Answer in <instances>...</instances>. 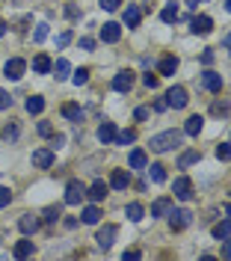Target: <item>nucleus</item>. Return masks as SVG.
<instances>
[{
  "label": "nucleus",
  "instance_id": "1",
  "mask_svg": "<svg viewBox=\"0 0 231 261\" xmlns=\"http://www.w3.org/2000/svg\"><path fill=\"white\" fill-rule=\"evenodd\" d=\"M184 143V134L181 130H163V134H154L151 137V151L163 154V151H172Z\"/></svg>",
  "mask_w": 231,
  "mask_h": 261
},
{
  "label": "nucleus",
  "instance_id": "2",
  "mask_svg": "<svg viewBox=\"0 0 231 261\" xmlns=\"http://www.w3.org/2000/svg\"><path fill=\"white\" fill-rule=\"evenodd\" d=\"M86 196V184L77 178H71L66 184V205H80V199Z\"/></svg>",
  "mask_w": 231,
  "mask_h": 261
},
{
  "label": "nucleus",
  "instance_id": "3",
  "mask_svg": "<svg viewBox=\"0 0 231 261\" xmlns=\"http://www.w3.org/2000/svg\"><path fill=\"white\" fill-rule=\"evenodd\" d=\"M190 223H193V214L187 211V208H178V211L172 208V211H169V226H172V231H181V228H187Z\"/></svg>",
  "mask_w": 231,
  "mask_h": 261
},
{
  "label": "nucleus",
  "instance_id": "4",
  "mask_svg": "<svg viewBox=\"0 0 231 261\" xmlns=\"http://www.w3.org/2000/svg\"><path fill=\"white\" fill-rule=\"evenodd\" d=\"M166 104H169V107H175V110H184V107L190 104L187 89H184V86H172V89L166 92Z\"/></svg>",
  "mask_w": 231,
  "mask_h": 261
},
{
  "label": "nucleus",
  "instance_id": "5",
  "mask_svg": "<svg viewBox=\"0 0 231 261\" xmlns=\"http://www.w3.org/2000/svg\"><path fill=\"white\" fill-rule=\"evenodd\" d=\"M24 71H27V63H24L21 57H12L9 63L3 65V74H6L9 81H21V77H24Z\"/></svg>",
  "mask_w": 231,
  "mask_h": 261
},
{
  "label": "nucleus",
  "instance_id": "6",
  "mask_svg": "<svg viewBox=\"0 0 231 261\" xmlns=\"http://www.w3.org/2000/svg\"><path fill=\"white\" fill-rule=\"evenodd\" d=\"M172 190H175V199H181V202H190V199H193V181L187 178V175H181V178H175Z\"/></svg>",
  "mask_w": 231,
  "mask_h": 261
},
{
  "label": "nucleus",
  "instance_id": "7",
  "mask_svg": "<svg viewBox=\"0 0 231 261\" xmlns=\"http://www.w3.org/2000/svg\"><path fill=\"white\" fill-rule=\"evenodd\" d=\"M115 234H119V228H115L113 223H107V226H101V228H98L95 241H98L101 249H110V246H113V241H115Z\"/></svg>",
  "mask_w": 231,
  "mask_h": 261
},
{
  "label": "nucleus",
  "instance_id": "8",
  "mask_svg": "<svg viewBox=\"0 0 231 261\" xmlns=\"http://www.w3.org/2000/svg\"><path fill=\"white\" fill-rule=\"evenodd\" d=\"M39 226H42V220H39V214H21V220H18V228L30 238V234H36L39 231Z\"/></svg>",
  "mask_w": 231,
  "mask_h": 261
},
{
  "label": "nucleus",
  "instance_id": "9",
  "mask_svg": "<svg viewBox=\"0 0 231 261\" xmlns=\"http://www.w3.org/2000/svg\"><path fill=\"white\" fill-rule=\"evenodd\" d=\"M33 166L36 169H50V166H53V148H36Z\"/></svg>",
  "mask_w": 231,
  "mask_h": 261
},
{
  "label": "nucleus",
  "instance_id": "10",
  "mask_svg": "<svg viewBox=\"0 0 231 261\" xmlns=\"http://www.w3.org/2000/svg\"><path fill=\"white\" fill-rule=\"evenodd\" d=\"M201 86L208 89V92H222V74H216V71H205L201 74Z\"/></svg>",
  "mask_w": 231,
  "mask_h": 261
},
{
  "label": "nucleus",
  "instance_id": "11",
  "mask_svg": "<svg viewBox=\"0 0 231 261\" xmlns=\"http://www.w3.org/2000/svg\"><path fill=\"white\" fill-rule=\"evenodd\" d=\"M190 30L198 33V36H208V33L214 30V21H211V15H196L190 21Z\"/></svg>",
  "mask_w": 231,
  "mask_h": 261
},
{
  "label": "nucleus",
  "instance_id": "12",
  "mask_svg": "<svg viewBox=\"0 0 231 261\" xmlns=\"http://www.w3.org/2000/svg\"><path fill=\"white\" fill-rule=\"evenodd\" d=\"M119 39H122V27H119V24H113V21H110V24H104V27H101V42L115 45Z\"/></svg>",
  "mask_w": 231,
  "mask_h": 261
},
{
  "label": "nucleus",
  "instance_id": "13",
  "mask_svg": "<svg viewBox=\"0 0 231 261\" xmlns=\"http://www.w3.org/2000/svg\"><path fill=\"white\" fill-rule=\"evenodd\" d=\"M133 86V71H119L113 77V89L115 92H131Z\"/></svg>",
  "mask_w": 231,
  "mask_h": 261
},
{
  "label": "nucleus",
  "instance_id": "14",
  "mask_svg": "<svg viewBox=\"0 0 231 261\" xmlns=\"http://www.w3.org/2000/svg\"><path fill=\"white\" fill-rule=\"evenodd\" d=\"M107 190H110V184H104V181H95L92 187H86V196H89V202H104V196H107Z\"/></svg>",
  "mask_w": 231,
  "mask_h": 261
},
{
  "label": "nucleus",
  "instance_id": "15",
  "mask_svg": "<svg viewBox=\"0 0 231 261\" xmlns=\"http://www.w3.org/2000/svg\"><path fill=\"white\" fill-rule=\"evenodd\" d=\"M169 211H172V199H169V196H160V199L151 205V217H169Z\"/></svg>",
  "mask_w": 231,
  "mask_h": 261
},
{
  "label": "nucleus",
  "instance_id": "16",
  "mask_svg": "<svg viewBox=\"0 0 231 261\" xmlns=\"http://www.w3.org/2000/svg\"><path fill=\"white\" fill-rule=\"evenodd\" d=\"M139 21H142V9H139L136 3H128V9H125V24H128V27H139Z\"/></svg>",
  "mask_w": 231,
  "mask_h": 261
},
{
  "label": "nucleus",
  "instance_id": "17",
  "mask_svg": "<svg viewBox=\"0 0 231 261\" xmlns=\"http://www.w3.org/2000/svg\"><path fill=\"white\" fill-rule=\"evenodd\" d=\"M131 184V175L125 172V169H113V175H110V187L113 190H125Z\"/></svg>",
  "mask_w": 231,
  "mask_h": 261
},
{
  "label": "nucleus",
  "instance_id": "18",
  "mask_svg": "<svg viewBox=\"0 0 231 261\" xmlns=\"http://www.w3.org/2000/svg\"><path fill=\"white\" fill-rule=\"evenodd\" d=\"M128 163H131V169H146V166H149V154H146L142 148H133Z\"/></svg>",
  "mask_w": 231,
  "mask_h": 261
},
{
  "label": "nucleus",
  "instance_id": "19",
  "mask_svg": "<svg viewBox=\"0 0 231 261\" xmlns=\"http://www.w3.org/2000/svg\"><path fill=\"white\" fill-rule=\"evenodd\" d=\"M115 134H119V130H115V125H113V122H104V125L98 128V140L104 143V146H110V143L115 140Z\"/></svg>",
  "mask_w": 231,
  "mask_h": 261
},
{
  "label": "nucleus",
  "instance_id": "20",
  "mask_svg": "<svg viewBox=\"0 0 231 261\" xmlns=\"http://www.w3.org/2000/svg\"><path fill=\"white\" fill-rule=\"evenodd\" d=\"M98 220H101V208L95 202L83 208V223H86V226H98Z\"/></svg>",
  "mask_w": 231,
  "mask_h": 261
},
{
  "label": "nucleus",
  "instance_id": "21",
  "mask_svg": "<svg viewBox=\"0 0 231 261\" xmlns=\"http://www.w3.org/2000/svg\"><path fill=\"white\" fill-rule=\"evenodd\" d=\"M201 128H205V119H201V116H190V119H187V125H184V134L198 137V134H201Z\"/></svg>",
  "mask_w": 231,
  "mask_h": 261
},
{
  "label": "nucleus",
  "instance_id": "22",
  "mask_svg": "<svg viewBox=\"0 0 231 261\" xmlns=\"http://www.w3.org/2000/svg\"><path fill=\"white\" fill-rule=\"evenodd\" d=\"M50 68H53V63H50L48 54H39V57L33 60V71H36V74H48Z\"/></svg>",
  "mask_w": 231,
  "mask_h": 261
},
{
  "label": "nucleus",
  "instance_id": "23",
  "mask_svg": "<svg viewBox=\"0 0 231 261\" xmlns=\"http://www.w3.org/2000/svg\"><path fill=\"white\" fill-rule=\"evenodd\" d=\"M12 252H15V258H30L36 252V246H33V241H18Z\"/></svg>",
  "mask_w": 231,
  "mask_h": 261
},
{
  "label": "nucleus",
  "instance_id": "24",
  "mask_svg": "<svg viewBox=\"0 0 231 261\" xmlns=\"http://www.w3.org/2000/svg\"><path fill=\"white\" fill-rule=\"evenodd\" d=\"M50 71L56 74V81H66L68 74H71V63H68V60H56V63H53V68H50Z\"/></svg>",
  "mask_w": 231,
  "mask_h": 261
},
{
  "label": "nucleus",
  "instance_id": "25",
  "mask_svg": "<svg viewBox=\"0 0 231 261\" xmlns=\"http://www.w3.org/2000/svg\"><path fill=\"white\" fill-rule=\"evenodd\" d=\"M175 71H178V57H163V60H160V74L169 77V74H175Z\"/></svg>",
  "mask_w": 231,
  "mask_h": 261
},
{
  "label": "nucleus",
  "instance_id": "26",
  "mask_svg": "<svg viewBox=\"0 0 231 261\" xmlns=\"http://www.w3.org/2000/svg\"><path fill=\"white\" fill-rule=\"evenodd\" d=\"M42 110H45V98H42V95L27 98V113H30V116H39Z\"/></svg>",
  "mask_w": 231,
  "mask_h": 261
},
{
  "label": "nucleus",
  "instance_id": "27",
  "mask_svg": "<svg viewBox=\"0 0 231 261\" xmlns=\"http://www.w3.org/2000/svg\"><path fill=\"white\" fill-rule=\"evenodd\" d=\"M198 161H201V154H198L196 148H190V151H184L181 158H178V166H181V169H187L190 163H198Z\"/></svg>",
  "mask_w": 231,
  "mask_h": 261
},
{
  "label": "nucleus",
  "instance_id": "28",
  "mask_svg": "<svg viewBox=\"0 0 231 261\" xmlns=\"http://www.w3.org/2000/svg\"><path fill=\"white\" fill-rule=\"evenodd\" d=\"M125 214H128V220H131V223H139V220H142V214H146V208H142L139 202H131Z\"/></svg>",
  "mask_w": 231,
  "mask_h": 261
},
{
  "label": "nucleus",
  "instance_id": "29",
  "mask_svg": "<svg viewBox=\"0 0 231 261\" xmlns=\"http://www.w3.org/2000/svg\"><path fill=\"white\" fill-rule=\"evenodd\" d=\"M63 116L71 119V122H83V110L77 107V104H66V107H63Z\"/></svg>",
  "mask_w": 231,
  "mask_h": 261
},
{
  "label": "nucleus",
  "instance_id": "30",
  "mask_svg": "<svg viewBox=\"0 0 231 261\" xmlns=\"http://www.w3.org/2000/svg\"><path fill=\"white\" fill-rule=\"evenodd\" d=\"M149 178L154 181V184H160V181H166V169L160 166V163H151L149 166Z\"/></svg>",
  "mask_w": 231,
  "mask_h": 261
},
{
  "label": "nucleus",
  "instance_id": "31",
  "mask_svg": "<svg viewBox=\"0 0 231 261\" xmlns=\"http://www.w3.org/2000/svg\"><path fill=\"white\" fill-rule=\"evenodd\" d=\"M231 234V220H222V223H216L214 226V238L216 241H222V238H228Z\"/></svg>",
  "mask_w": 231,
  "mask_h": 261
},
{
  "label": "nucleus",
  "instance_id": "32",
  "mask_svg": "<svg viewBox=\"0 0 231 261\" xmlns=\"http://www.w3.org/2000/svg\"><path fill=\"white\" fill-rule=\"evenodd\" d=\"M160 18H163L166 24L178 21V6H175V3H169V6H163V12H160Z\"/></svg>",
  "mask_w": 231,
  "mask_h": 261
},
{
  "label": "nucleus",
  "instance_id": "33",
  "mask_svg": "<svg viewBox=\"0 0 231 261\" xmlns=\"http://www.w3.org/2000/svg\"><path fill=\"white\" fill-rule=\"evenodd\" d=\"M133 140H136V134H133V130H122V134H115V146H131Z\"/></svg>",
  "mask_w": 231,
  "mask_h": 261
},
{
  "label": "nucleus",
  "instance_id": "34",
  "mask_svg": "<svg viewBox=\"0 0 231 261\" xmlns=\"http://www.w3.org/2000/svg\"><path fill=\"white\" fill-rule=\"evenodd\" d=\"M18 137H21V128H18V125H6V128H3V140H6V143H15Z\"/></svg>",
  "mask_w": 231,
  "mask_h": 261
},
{
  "label": "nucleus",
  "instance_id": "35",
  "mask_svg": "<svg viewBox=\"0 0 231 261\" xmlns=\"http://www.w3.org/2000/svg\"><path fill=\"white\" fill-rule=\"evenodd\" d=\"M48 39V24L42 21V24H36V30H33V42L39 45V42H45Z\"/></svg>",
  "mask_w": 231,
  "mask_h": 261
},
{
  "label": "nucleus",
  "instance_id": "36",
  "mask_svg": "<svg viewBox=\"0 0 231 261\" xmlns=\"http://www.w3.org/2000/svg\"><path fill=\"white\" fill-rule=\"evenodd\" d=\"M71 83H74V86H83V83H89V71H86V68H77V71L71 74Z\"/></svg>",
  "mask_w": 231,
  "mask_h": 261
},
{
  "label": "nucleus",
  "instance_id": "37",
  "mask_svg": "<svg viewBox=\"0 0 231 261\" xmlns=\"http://www.w3.org/2000/svg\"><path fill=\"white\" fill-rule=\"evenodd\" d=\"M60 217H63V208H60V205H53V208L45 211V223H56Z\"/></svg>",
  "mask_w": 231,
  "mask_h": 261
},
{
  "label": "nucleus",
  "instance_id": "38",
  "mask_svg": "<svg viewBox=\"0 0 231 261\" xmlns=\"http://www.w3.org/2000/svg\"><path fill=\"white\" fill-rule=\"evenodd\" d=\"M228 110H231V107L225 104V101H214V104H211V113H214V116H225Z\"/></svg>",
  "mask_w": 231,
  "mask_h": 261
},
{
  "label": "nucleus",
  "instance_id": "39",
  "mask_svg": "<svg viewBox=\"0 0 231 261\" xmlns=\"http://www.w3.org/2000/svg\"><path fill=\"white\" fill-rule=\"evenodd\" d=\"M216 158H219V161H231V143L216 146Z\"/></svg>",
  "mask_w": 231,
  "mask_h": 261
},
{
  "label": "nucleus",
  "instance_id": "40",
  "mask_svg": "<svg viewBox=\"0 0 231 261\" xmlns=\"http://www.w3.org/2000/svg\"><path fill=\"white\" fill-rule=\"evenodd\" d=\"M9 202H12V190L9 187H0V208H6Z\"/></svg>",
  "mask_w": 231,
  "mask_h": 261
},
{
  "label": "nucleus",
  "instance_id": "41",
  "mask_svg": "<svg viewBox=\"0 0 231 261\" xmlns=\"http://www.w3.org/2000/svg\"><path fill=\"white\" fill-rule=\"evenodd\" d=\"M9 107H12V95L6 89H0V110H9Z\"/></svg>",
  "mask_w": 231,
  "mask_h": 261
},
{
  "label": "nucleus",
  "instance_id": "42",
  "mask_svg": "<svg viewBox=\"0 0 231 261\" xmlns=\"http://www.w3.org/2000/svg\"><path fill=\"white\" fill-rule=\"evenodd\" d=\"M119 3H122V0H98V6H101V9H107V12H115V9H119Z\"/></svg>",
  "mask_w": 231,
  "mask_h": 261
},
{
  "label": "nucleus",
  "instance_id": "43",
  "mask_svg": "<svg viewBox=\"0 0 231 261\" xmlns=\"http://www.w3.org/2000/svg\"><path fill=\"white\" fill-rule=\"evenodd\" d=\"M39 134L42 137H53V125L50 122H39Z\"/></svg>",
  "mask_w": 231,
  "mask_h": 261
},
{
  "label": "nucleus",
  "instance_id": "44",
  "mask_svg": "<svg viewBox=\"0 0 231 261\" xmlns=\"http://www.w3.org/2000/svg\"><path fill=\"white\" fill-rule=\"evenodd\" d=\"M68 42H71V30H66V33H60V39H56V48H66Z\"/></svg>",
  "mask_w": 231,
  "mask_h": 261
},
{
  "label": "nucleus",
  "instance_id": "45",
  "mask_svg": "<svg viewBox=\"0 0 231 261\" xmlns=\"http://www.w3.org/2000/svg\"><path fill=\"white\" fill-rule=\"evenodd\" d=\"M133 119L146 122V119H149V107H136V110H133Z\"/></svg>",
  "mask_w": 231,
  "mask_h": 261
},
{
  "label": "nucleus",
  "instance_id": "46",
  "mask_svg": "<svg viewBox=\"0 0 231 261\" xmlns=\"http://www.w3.org/2000/svg\"><path fill=\"white\" fill-rule=\"evenodd\" d=\"M66 146V137L63 134H53V143H50V148H63Z\"/></svg>",
  "mask_w": 231,
  "mask_h": 261
},
{
  "label": "nucleus",
  "instance_id": "47",
  "mask_svg": "<svg viewBox=\"0 0 231 261\" xmlns=\"http://www.w3.org/2000/svg\"><path fill=\"white\" fill-rule=\"evenodd\" d=\"M222 258H231V234L222 241Z\"/></svg>",
  "mask_w": 231,
  "mask_h": 261
},
{
  "label": "nucleus",
  "instance_id": "48",
  "mask_svg": "<svg viewBox=\"0 0 231 261\" xmlns=\"http://www.w3.org/2000/svg\"><path fill=\"white\" fill-rule=\"evenodd\" d=\"M80 48H83V50H92V48H95V39H89V36H83V39H80Z\"/></svg>",
  "mask_w": 231,
  "mask_h": 261
},
{
  "label": "nucleus",
  "instance_id": "49",
  "mask_svg": "<svg viewBox=\"0 0 231 261\" xmlns=\"http://www.w3.org/2000/svg\"><path fill=\"white\" fill-rule=\"evenodd\" d=\"M142 83H146L149 89H154V86H157V74H146V77H142Z\"/></svg>",
  "mask_w": 231,
  "mask_h": 261
},
{
  "label": "nucleus",
  "instance_id": "50",
  "mask_svg": "<svg viewBox=\"0 0 231 261\" xmlns=\"http://www.w3.org/2000/svg\"><path fill=\"white\" fill-rule=\"evenodd\" d=\"M66 15L68 18H77V15H80V9H77L74 3H68V6H66Z\"/></svg>",
  "mask_w": 231,
  "mask_h": 261
},
{
  "label": "nucleus",
  "instance_id": "51",
  "mask_svg": "<svg viewBox=\"0 0 231 261\" xmlns=\"http://www.w3.org/2000/svg\"><path fill=\"white\" fill-rule=\"evenodd\" d=\"M201 63H205V65H211V63H214V50H211V48H208L205 54H201Z\"/></svg>",
  "mask_w": 231,
  "mask_h": 261
},
{
  "label": "nucleus",
  "instance_id": "52",
  "mask_svg": "<svg viewBox=\"0 0 231 261\" xmlns=\"http://www.w3.org/2000/svg\"><path fill=\"white\" fill-rule=\"evenodd\" d=\"M166 107H169V104H166V98H160V101H154V110H157V113H163Z\"/></svg>",
  "mask_w": 231,
  "mask_h": 261
},
{
  "label": "nucleus",
  "instance_id": "53",
  "mask_svg": "<svg viewBox=\"0 0 231 261\" xmlns=\"http://www.w3.org/2000/svg\"><path fill=\"white\" fill-rule=\"evenodd\" d=\"M139 255H142V252H136V249H128V252H125V261H128V258H139Z\"/></svg>",
  "mask_w": 231,
  "mask_h": 261
},
{
  "label": "nucleus",
  "instance_id": "54",
  "mask_svg": "<svg viewBox=\"0 0 231 261\" xmlns=\"http://www.w3.org/2000/svg\"><path fill=\"white\" fill-rule=\"evenodd\" d=\"M222 45H225V48H231V33H225V39H222Z\"/></svg>",
  "mask_w": 231,
  "mask_h": 261
},
{
  "label": "nucleus",
  "instance_id": "55",
  "mask_svg": "<svg viewBox=\"0 0 231 261\" xmlns=\"http://www.w3.org/2000/svg\"><path fill=\"white\" fill-rule=\"evenodd\" d=\"M6 27H9V24H6V21H0V36H3V33H6Z\"/></svg>",
  "mask_w": 231,
  "mask_h": 261
},
{
  "label": "nucleus",
  "instance_id": "56",
  "mask_svg": "<svg viewBox=\"0 0 231 261\" xmlns=\"http://www.w3.org/2000/svg\"><path fill=\"white\" fill-rule=\"evenodd\" d=\"M187 3H190V6H198V0H187Z\"/></svg>",
  "mask_w": 231,
  "mask_h": 261
},
{
  "label": "nucleus",
  "instance_id": "57",
  "mask_svg": "<svg viewBox=\"0 0 231 261\" xmlns=\"http://www.w3.org/2000/svg\"><path fill=\"white\" fill-rule=\"evenodd\" d=\"M225 9H228V12H231V0H225Z\"/></svg>",
  "mask_w": 231,
  "mask_h": 261
}]
</instances>
